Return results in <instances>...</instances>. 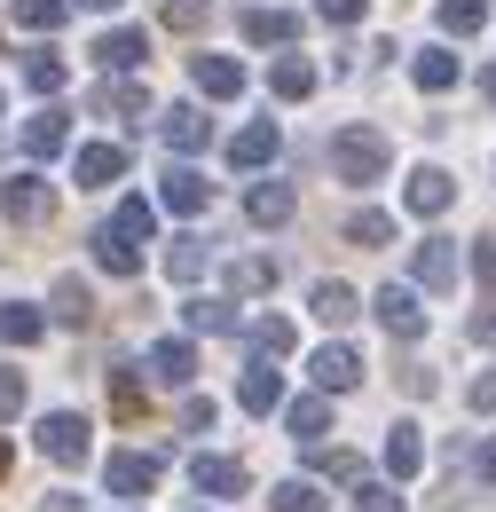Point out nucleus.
<instances>
[{"label": "nucleus", "instance_id": "nucleus-37", "mask_svg": "<svg viewBox=\"0 0 496 512\" xmlns=\"http://www.w3.org/2000/svg\"><path fill=\"white\" fill-rule=\"evenodd\" d=\"M284 426H292V434H300V442H315V434H323V426H331V394H300V402H292V410H284Z\"/></svg>", "mask_w": 496, "mask_h": 512}, {"label": "nucleus", "instance_id": "nucleus-2", "mask_svg": "<svg viewBox=\"0 0 496 512\" xmlns=\"http://www.w3.org/2000/svg\"><path fill=\"white\" fill-rule=\"evenodd\" d=\"M0 213H8L16 229H40V221H56V190H48L40 174H8V182H0Z\"/></svg>", "mask_w": 496, "mask_h": 512}, {"label": "nucleus", "instance_id": "nucleus-49", "mask_svg": "<svg viewBox=\"0 0 496 512\" xmlns=\"http://www.w3.org/2000/svg\"><path fill=\"white\" fill-rule=\"evenodd\" d=\"M473 268H481V284H489V300H496V245H473Z\"/></svg>", "mask_w": 496, "mask_h": 512}, {"label": "nucleus", "instance_id": "nucleus-27", "mask_svg": "<svg viewBox=\"0 0 496 512\" xmlns=\"http://www.w3.org/2000/svg\"><path fill=\"white\" fill-rule=\"evenodd\" d=\"M182 323H189V331H213V339H221V331H245L237 300H205V292H197V300L182 308Z\"/></svg>", "mask_w": 496, "mask_h": 512}, {"label": "nucleus", "instance_id": "nucleus-42", "mask_svg": "<svg viewBox=\"0 0 496 512\" xmlns=\"http://www.w3.org/2000/svg\"><path fill=\"white\" fill-rule=\"evenodd\" d=\"M111 410H119L126 426L142 418V379H134V371H111Z\"/></svg>", "mask_w": 496, "mask_h": 512}, {"label": "nucleus", "instance_id": "nucleus-5", "mask_svg": "<svg viewBox=\"0 0 496 512\" xmlns=\"http://www.w3.org/2000/svg\"><path fill=\"white\" fill-rule=\"evenodd\" d=\"M103 481H111V497H150V489H158V457H150V449H119V457L103 465Z\"/></svg>", "mask_w": 496, "mask_h": 512}, {"label": "nucleus", "instance_id": "nucleus-48", "mask_svg": "<svg viewBox=\"0 0 496 512\" xmlns=\"http://www.w3.org/2000/svg\"><path fill=\"white\" fill-rule=\"evenodd\" d=\"M473 473H481V481H489V489H496V434H489V442H481V449H473Z\"/></svg>", "mask_w": 496, "mask_h": 512}, {"label": "nucleus", "instance_id": "nucleus-28", "mask_svg": "<svg viewBox=\"0 0 496 512\" xmlns=\"http://www.w3.org/2000/svg\"><path fill=\"white\" fill-rule=\"evenodd\" d=\"M308 308H315L323 323H331V331H339V323H355V308H363V300H355V284H339V276H323Z\"/></svg>", "mask_w": 496, "mask_h": 512}, {"label": "nucleus", "instance_id": "nucleus-26", "mask_svg": "<svg viewBox=\"0 0 496 512\" xmlns=\"http://www.w3.org/2000/svg\"><path fill=\"white\" fill-rule=\"evenodd\" d=\"M292 182H252V197H245V213L260 221V229H276V221H292Z\"/></svg>", "mask_w": 496, "mask_h": 512}, {"label": "nucleus", "instance_id": "nucleus-7", "mask_svg": "<svg viewBox=\"0 0 496 512\" xmlns=\"http://www.w3.org/2000/svg\"><path fill=\"white\" fill-rule=\"evenodd\" d=\"M158 205H166V213H205V205H213V182H205L197 166H166V182H158Z\"/></svg>", "mask_w": 496, "mask_h": 512}, {"label": "nucleus", "instance_id": "nucleus-40", "mask_svg": "<svg viewBox=\"0 0 496 512\" xmlns=\"http://www.w3.org/2000/svg\"><path fill=\"white\" fill-rule=\"evenodd\" d=\"M111 221H119V229L134 237V245H150V229H158V205H150V197H126V205L111 213Z\"/></svg>", "mask_w": 496, "mask_h": 512}, {"label": "nucleus", "instance_id": "nucleus-45", "mask_svg": "<svg viewBox=\"0 0 496 512\" xmlns=\"http://www.w3.org/2000/svg\"><path fill=\"white\" fill-rule=\"evenodd\" d=\"M24 418V371H0V426Z\"/></svg>", "mask_w": 496, "mask_h": 512}, {"label": "nucleus", "instance_id": "nucleus-47", "mask_svg": "<svg viewBox=\"0 0 496 512\" xmlns=\"http://www.w3.org/2000/svg\"><path fill=\"white\" fill-rule=\"evenodd\" d=\"M465 402H473L481 418H496V371H481V379H473V394H465Z\"/></svg>", "mask_w": 496, "mask_h": 512}, {"label": "nucleus", "instance_id": "nucleus-17", "mask_svg": "<svg viewBox=\"0 0 496 512\" xmlns=\"http://www.w3.org/2000/svg\"><path fill=\"white\" fill-rule=\"evenodd\" d=\"M410 268H418V284H426V292H457V245H449V237H426Z\"/></svg>", "mask_w": 496, "mask_h": 512}, {"label": "nucleus", "instance_id": "nucleus-18", "mask_svg": "<svg viewBox=\"0 0 496 512\" xmlns=\"http://www.w3.org/2000/svg\"><path fill=\"white\" fill-rule=\"evenodd\" d=\"M237 32H245L252 48H284V40L300 32V16H292V8H245V16H237Z\"/></svg>", "mask_w": 496, "mask_h": 512}, {"label": "nucleus", "instance_id": "nucleus-23", "mask_svg": "<svg viewBox=\"0 0 496 512\" xmlns=\"http://www.w3.org/2000/svg\"><path fill=\"white\" fill-rule=\"evenodd\" d=\"M237 402H245L252 418H268V410H284V379H276L268 363H252L245 379H237Z\"/></svg>", "mask_w": 496, "mask_h": 512}, {"label": "nucleus", "instance_id": "nucleus-38", "mask_svg": "<svg viewBox=\"0 0 496 512\" xmlns=\"http://www.w3.org/2000/svg\"><path fill=\"white\" fill-rule=\"evenodd\" d=\"M268 512H323V489H315V481H276V489H268Z\"/></svg>", "mask_w": 496, "mask_h": 512}, {"label": "nucleus", "instance_id": "nucleus-53", "mask_svg": "<svg viewBox=\"0 0 496 512\" xmlns=\"http://www.w3.org/2000/svg\"><path fill=\"white\" fill-rule=\"evenodd\" d=\"M0 481H8V442H0Z\"/></svg>", "mask_w": 496, "mask_h": 512}, {"label": "nucleus", "instance_id": "nucleus-46", "mask_svg": "<svg viewBox=\"0 0 496 512\" xmlns=\"http://www.w3.org/2000/svg\"><path fill=\"white\" fill-rule=\"evenodd\" d=\"M363 8H371V0H315L323 24H363Z\"/></svg>", "mask_w": 496, "mask_h": 512}, {"label": "nucleus", "instance_id": "nucleus-13", "mask_svg": "<svg viewBox=\"0 0 496 512\" xmlns=\"http://www.w3.org/2000/svg\"><path fill=\"white\" fill-rule=\"evenodd\" d=\"M24 150H32V158H63V150H71V111H56V103L32 111V119H24Z\"/></svg>", "mask_w": 496, "mask_h": 512}, {"label": "nucleus", "instance_id": "nucleus-32", "mask_svg": "<svg viewBox=\"0 0 496 512\" xmlns=\"http://www.w3.org/2000/svg\"><path fill=\"white\" fill-rule=\"evenodd\" d=\"M40 331H48V316H40L32 300H8V308H0V339H8V347H32Z\"/></svg>", "mask_w": 496, "mask_h": 512}, {"label": "nucleus", "instance_id": "nucleus-51", "mask_svg": "<svg viewBox=\"0 0 496 512\" xmlns=\"http://www.w3.org/2000/svg\"><path fill=\"white\" fill-rule=\"evenodd\" d=\"M481 87H489V103H496V64H489V71H481Z\"/></svg>", "mask_w": 496, "mask_h": 512}, {"label": "nucleus", "instance_id": "nucleus-39", "mask_svg": "<svg viewBox=\"0 0 496 512\" xmlns=\"http://www.w3.org/2000/svg\"><path fill=\"white\" fill-rule=\"evenodd\" d=\"M355 512H410L402 505V481H355Z\"/></svg>", "mask_w": 496, "mask_h": 512}, {"label": "nucleus", "instance_id": "nucleus-16", "mask_svg": "<svg viewBox=\"0 0 496 512\" xmlns=\"http://www.w3.org/2000/svg\"><path fill=\"white\" fill-rule=\"evenodd\" d=\"M71 174H79V190H111V182L126 174V150H119V142H87Z\"/></svg>", "mask_w": 496, "mask_h": 512}, {"label": "nucleus", "instance_id": "nucleus-4", "mask_svg": "<svg viewBox=\"0 0 496 512\" xmlns=\"http://www.w3.org/2000/svg\"><path fill=\"white\" fill-rule=\"evenodd\" d=\"M371 308H378V323H386V339H402V347L426 331V308H418V292H410V284H386Z\"/></svg>", "mask_w": 496, "mask_h": 512}, {"label": "nucleus", "instance_id": "nucleus-9", "mask_svg": "<svg viewBox=\"0 0 496 512\" xmlns=\"http://www.w3.org/2000/svg\"><path fill=\"white\" fill-rule=\"evenodd\" d=\"M95 111H103V119H119V127H142V119H150V95L119 71V79H103V87H95Z\"/></svg>", "mask_w": 496, "mask_h": 512}, {"label": "nucleus", "instance_id": "nucleus-8", "mask_svg": "<svg viewBox=\"0 0 496 512\" xmlns=\"http://www.w3.org/2000/svg\"><path fill=\"white\" fill-rule=\"evenodd\" d=\"M189 79H197V95H213V103L245 95V64H237V56H189Z\"/></svg>", "mask_w": 496, "mask_h": 512}, {"label": "nucleus", "instance_id": "nucleus-34", "mask_svg": "<svg viewBox=\"0 0 496 512\" xmlns=\"http://www.w3.org/2000/svg\"><path fill=\"white\" fill-rule=\"evenodd\" d=\"M434 16H441V32H449V40H473V32L489 24V0H441Z\"/></svg>", "mask_w": 496, "mask_h": 512}, {"label": "nucleus", "instance_id": "nucleus-24", "mask_svg": "<svg viewBox=\"0 0 496 512\" xmlns=\"http://www.w3.org/2000/svg\"><path fill=\"white\" fill-rule=\"evenodd\" d=\"M158 134L189 158V150H205V111H197V103H174V111H158Z\"/></svg>", "mask_w": 496, "mask_h": 512}, {"label": "nucleus", "instance_id": "nucleus-12", "mask_svg": "<svg viewBox=\"0 0 496 512\" xmlns=\"http://www.w3.org/2000/svg\"><path fill=\"white\" fill-rule=\"evenodd\" d=\"M95 64H103V71H142V64H150V32H134V24L103 32V40H95Z\"/></svg>", "mask_w": 496, "mask_h": 512}, {"label": "nucleus", "instance_id": "nucleus-36", "mask_svg": "<svg viewBox=\"0 0 496 512\" xmlns=\"http://www.w3.org/2000/svg\"><path fill=\"white\" fill-rule=\"evenodd\" d=\"M394 237V213H378V205H363V213H347V245H363V253H378Z\"/></svg>", "mask_w": 496, "mask_h": 512}, {"label": "nucleus", "instance_id": "nucleus-50", "mask_svg": "<svg viewBox=\"0 0 496 512\" xmlns=\"http://www.w3.org/2000/svg\"><path fill=\"white\" fill-rule=\"evenodd\" d=\"M473 339H496V300L481 308V316H473Z\"/></svg>", "mask_w": 496, "mask_h": 512}, {"label": "nucleus", "instance_id": "nucleus-52", "mask_svg": "<svg viewBox=\"0 0 496 512\" xmlns=\"http://www.w3.org/2000/svg\"><path fill=\"white\" fill-rule=\"evenodd\" d=\"M71 8H119V0H71Z\"/></svg>", "mask_w": 496, "mask_h": 512}, {"label": "nucleus", "instance_id": "nucleus-44", "mask_svg": "<svg viewBox=\"0 0 496 512\" xmlns=\"http://www.w3.org/2000/svg\"><path fill=\"white\" fill-rule=\"evenodd\" d=\"M205 16H213V0H166V24H174V32H197Z\"/></svg>", "mask_w": 496, "mask_h": 512}, {"label": "nucleus", "instance_id": "nucleus-22", "mask_svg": "<svg viewBox=\"0 0 496 512\" xmlns=\"http://www.w3.org/2000/svg\"><path fill=\"white\" fill-rule=\"evenodd\" d=\"M268 95H276V103H308V95H315V64H308V56H276Z\"/></svg>", "mask_w": 496, "mask_h": 512}, {"label": "nucleus", "instance_id": "nucleus-41", "mask_svg": "<svg viewBox=\"0 0 496 512\" xmlns=\"http://www.w3.org/2000/svg\"><path fill=\"white\" fill-rule=\"evenodd\" d=\"M63 16H71V0H16V24L24 32H56Z\"/></svg>", "mask_w": 496, "mask_h": 512}, {"label": "nucleus", "instance_id": "nucleus-14", "mask_svg": "<svg viewBox=\"0 0 496 512\" xmlns=\"http://www.w3.org/2000/svg\"><path fill=\"white\" fill-rule=\"evenodd\" d=\"M308 371H315V386H323V394H347V386L363 379V355H355V347H347V339H331V347H323V355H315Z\"/></svg>", "mask_w": 496, "mask_h": 512}, {"label": "nucleus", "instance_id": "nucleus-35", "mask_svg": "<svg viewBox=\"0 0 496 512\" xmlns=\"http://www.w3.org/2000/svg\"><path fill=\"white\" fill-rule=\"evenodd\" d=\"M205 237H174V245H166V276H174V284H197V276H205Z\"/></svg>", "mask_w": 496, "mask_h": 512}, {"label": "nucleus", "instance_id": "nucleus-29", "mask_svg": "<svg viewBox=\"0 0 496 512\" xmlns=\"http://www.w3.org/2000/svg\"><path fill=\"white\" fill-rule=\"evenodd\" d=\"M63 79H71V64H63L56 48H32V56H24V87H32V95H63Z\"/></svg>", "mask_w": 496, "mask_h": 512}, {"label": "nucleus", "instance_id": "nucleus-11", "mask_svg": "<svg viewBox=\"0 0 496 512\" xmlns=\"http://www.w3.org/2000/svg\"><path fill=\"white\" fill-rule=\"evenodd\" d=\"M276 150H284V134H276V119H252L237 142H229V166H245V174H260V166H276Z\"/></svg>", "mask_w": 496, "mask_h": 512}, {"label": "nucleus", "instance_id": "nucleus-10", "mask_svg": "<svg viewBox=\"0 0 496 512\" xmlns=\"http://www.w3.org/2000/svg\"><path fill=\"white\" fill-rule=\"evenodd\" d=\"M189 481H197V497H245V465L237 457H213V449H197Z\"/></svg>", "mask_w": 496, "mask_h": 512}, {"label": "nucleus", "instance_id": "nucleus-3", "mask_svg": "<svg viewBox=\"0 0 496 512\" xmlns=\"http://www.w3.org/2000/svg\"><path fill=\"white\" fill-rule=\"evenodd\" d=\"M40 457L48 465H87V418L79 410H48L40 418Z\"/></svg>", "mask_w": 496, "mask_h": 512}, {"label": "nucleus", "instance_id": "nucleus-15", "mask_svg": "<svg viewBox=\"0 0 496 512\" xmlns=\"http://www.w3.org/2000/svg\"><path fill=\"white\" fill-rule=\"evenodd\" d=\"M48 316H56L63 331H87V323H95V292H87L79 276H56V292H48Z\"/></svg>", "mask_w": 496, "mask_h": 512}, {"label": "nucleus", "instance_id": "nucleus-31", "mask_svg": "<svg viewBox=\"0 0 496 512\" xmlns=\"http://www.w3.org/2000/svg\"><path fill=\"white\" fill-rule=\"evenodd\" d=\"M308 473H323V481H347V489H355V481H363V457H355V449H323V442H308Z\"/></svg>", "mask_w": 496, "mask_h": 512}, {"label": "nucleus", "instance_id": "nucleus-25", "mask_svg": "<svg viewBox=\"0 0 496 512\" xmlns=\"http://www.w3.org/2000/svg\"><path fill=\"white\" fill-rule=\"evenodd\" d=\"M418 465H426L418 426H394V434H386V481H418Z\"/></svg>", "mask_w": 496, "mask_h": 512}, {"label": "nucleus", "instance_id": "nucleus-6", "mask_svg": "<svg viewBox=\"0 0 496 512\" xmlns=\"http://www.w3.org/2000/svg\"><path fill=\"white\" fill-rule=\"evenodd\" d=\"M87 245H95V268H103V276H142V245L126 237L119 221H103V229H95Z\"/></svg>", "mask_w": 496, "mask_h": 512}, {"label": "nucleus", "instance_id": "nucleus-43", "mask_svg": "<svg viewBox=\"0 0 496 512\" xmlns=\"http://www.w3.org/2000/svg\"><path fill=\"white\" fill-rule=\"evenodd\" d=\"M213 418H221L213 394H189V402H182V434H213Z\"/></svg>", "mask_w": 496, "mask_h": 512}, {"label": "nucleus", "instance_id": "nucleus-20", "mask_svg": "<svg viewBox=\"0 0 496 512\" xmlns=\"http://www.w3.org/2000/svg\"><path fill=\"white\" fill-rule=\"evenodd\" d=\"M245 347H252V363H284V355L300 347V331L284 316H260V323H245Z\"/></svg>", "mask_w": 496, "mask_h": 512}, {"label": "nucleus", "instance_id": "nucleus-1", "mask_svg": "<svg viewBox=\"0 0 496 512\" xmlns=\"http://www.w3.org/2000/svg\"><path fill=\"white\" fill-rule=\"evenodd\" d=\"M386 158H394V150H386V134H378V127H363V119L331 134V174H339V182H355V190L386 182Z\"/></svg>", "mask_w": 496, "mask_h": 512}, {"label": "nucleus", "instance_id": "nucleus-21", "mask_svg": "<svg viewBox=\"0 0 496 512\" xmlns=\"http://www.w3.org/2000/svg\"><path fill=\"white\" fill-rule=\"evenodd\" d=\"M150 379L158 386H189L197 379V347H189V339H158V347H150Z\"/></svg>", "mask_w": 496, "mask_h": 512}, {"label": "nucleus", "instance_id": "nucleus-19", "mask_svg": "<svg viewBox=\"0 0 496 512\" xmlns=\"http://www.w3.org/2000/svg\"><path fill=\"white\" fill-rule=\"evenodd\" d=\"M449 197H457V182H449L441 166H418V174H410V190H402V205L434 221V213H449Z\"/></svg>", "mask_w": 496, "mask_h": 512}, {"label": "nucleus", "instance_id": "nucleus-33", "mask_svg": "<svg viewBox=\"0 0 496 512\" xmlns=\"http://www.w3.org/2000/svg\"><path fill=\"white\" fill-rule=\"evenodd\" d=\"M229 292H276V260L268 253H245V260H229Z\"/></svg>", "mask_w": 496, "mask_h": 512}, {"label": "nucleus", "instance_id": "nucleus-30", "mask_svg": "<svg viewBox=\"0 0 496 512\" xmlns=\"http://www.w3.org/2000/svg\"><path fill=\"white\" fill-rule=\"evenodd\" d=\"M410 79H418L426 95H449V87H457V56H449V48H418V64H410Z\"/></svg>", "mask_w": 496, "mask_h": 512}]
</instances>
